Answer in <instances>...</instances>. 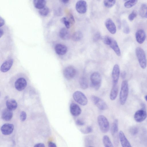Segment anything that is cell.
I'll return each instance as SVG.
<instances>
[{
  "mask_svg": "<svg viewBox=\"0 0 147 147\" xmlns=\"http://www.w3.org/2000/svg\"><path fill=\"white\" fill-rule=\"evenodd\" d=\"M128 86L127 82L123 80L122 82L119 94V101L121 105H124L127 99L128 94Z\"/></svg>",
  "mask_w": 147,
  "mask_h": 147,
  "instance_id": "1",
  "label": "cell"
},
{
  "mask_svg": "<svg viewBox=\"0 0 147 147\" xmlns=\"http://www.w3.org/2000/svg\"><path fill=\"white\" fill-rule=\"evenodd\" d=\"M136 54L141 67L145 69L146 67L147 61L144 51L142 48L138 47L136 49Z\"/></svg>",
  "mask_w": 147,
  "mask_h": 147,
  "instance_id": "2",
  "label": "cell"
},
{
  "mask_svg": "<svg viewBox=\"0 0 147 147\" xmlns=\"http://www.w3.org/2000/svg\"><path fill=\"white\" fill-rule=\"evenodd\" d=\"M97 122L100 129L104 133H107L109 129V124L107 119L104 115H99L97 118Z\"/></svg>",
  "mask_w": 147,
  "mask_h": 147,
  "instance_id": "3",
  "label": "cell"
},
{
  "mask_svg": "<svg viewBox=\"0 0 147 147\" xmlns=\"http://www.w3.org/2000/svg\"><path fill=\"white\" fill-rule=\"evenodd\" d=\"M90 80L92 87L96 90H98L100 87L102 83L100 74L98 72H94L91 74Z\"/></svg>",
  "mask_w": 147,
  "mask_h": 147,
  "instance_id": "4",
  "label": "cell"
},
{
  "mask_svg": "<svg viewBox=\"0 0 147 147\" xmlns=\"http://www.w3.org/2000/svg\"><path fill=\"white\" fill-rule=\"evenodd\" d=\"M73 97L76 102L82 105L85 106L88 103V100L87 97L80 91L75 92L73 94Z\"/></svg>",
  "mask_w": 147,
  "mask_h": 147,
  "instance_id": "5",
  "label": "cell"
},
{
  "mask_svg": "<svg viewBox=\"0 0 147 147\" xmlns=\"http://www.w3.org/2000/svg\"><path fill=\"white\" fill-rule=\"evenodd\" d=\"M118 130V121L115 119L113 122L111 128V134L115 146H117L119 144Z\"/></svg>",
  "mask_w": 147,
  "mask_h": 147,
  "instance_id": "6",
  "label": "cell"
},
{
  "mask_svg": "<svg viewBox=\"0 0 147 147\" xmlns=\"http://www.w3.org/2000/svg\"><path fill=\"white\" fill-rule=\"evenodd\" d=\"M91 99L94 105L101 110H105L108 109L107 103L99 97L94 95L91 96Z\"/></svg>",
  "mask_w": 147,
  "mask_h": 147,
  "instance_id": "7",
  "label": "cell"
},
{
  "mask_svg": "<svg viewBox=\"0 0 147 147\" xmlns=\"http://www.w3.org/2000/svg\"><path fill=\"white\" fill-rule=\"evenodd\" d=\"M76 74V71L75 68L71 66L66 67L63 71L64 76L66 79L70 80L73 78Z\"/></svg>",
  "mask_w": 147,
  "mask_h": 147,
  "instance_id": "8",
  "label": "cell"
},
{
  "mask_svg": "<svg viewBox=\"0 0 147 147\" xmlns=\"http://www.w3.org/2000/svg\"><path fill=\"white\" fill-rule=\"evenodd\" d=\"M147 114L146 110L144 108L137 111L135 113L134 118L138 122H141L144 121L147 117Z\"/></svg>",
  "mask_w": 147,
  "mask_h": 147,
  "instance_id": "9",
  "label": "cell"
},
{
  "mask_svg": "<svg viewBox=\"0 0 147 147\" xmlns=\"http://www.w3.org/2000/svg\"><path fill=\"white\" fill-rule=\"evenodd\" d=\"M76 8L77 11L80 14L86 13L87 9V4L86 2L84 0H80L76 3Z\"/></svg>",
  "mask_w": 147,
  "mask_h": 147,
  "instance_id": "10",
  "label": "cell"
},
{
  "mask_svg": "<svg viewBox=\"0 0 147 147\" xmlns=\"http://www.w3.org/2000/svg\"><path fill=\"white\" fill-rule=\"evenodd\" d=\"M120 73L119 66L117 64H115L113 66L112 73V78L113 84H117Z\"/></svg>",
  "mask_w": 147,
  "mask_h": 147,
  "instance_id": "11",
  "label": "cell"
},
{
  "mask_svg": "<svg viewBox=\"0 0 147 147\" xmlns=\"http://www.w3.org/2000/svg\"><path fill=\"white\" fill-rule=\"evenodd\" d=\"M105 26L110 32L112 34H115L116 32V27L115 24L110 18L106 20L105 22Z\"/></svg>",
  "mask_w": 147,
  "mask_h": 147,
  "instance_id": "12",
  "label": "cell"
},
{
  "mask_svg": "<svg viewBox=\"0 0 147 147\" xmlns=\"http://www.w3.org/2000/svg\"><path fill=\"white\" fill-rule=\"evenodd\" d=\"M26 86V81L23 78H18L15 83L16 88L19 91H22L24 89Z\"/></svg>",
  "mask_w": 147,
  "mask_h": 147,
  "instance_id": "13",
  "label": "cell"
},
{
  "mask_svg": "<svg viewBox=\"0 0 147 147\" xmlns=\"http://www.w3.org/2000/svg\"><path fill=\"white\" fill-rule=\"evenodd\" d=\"M146 37V34L145 31L142 29L138 30L135 34L136 40L140 44H142L144 42Z\"/></svg>",
  "mask_w": 147,
  "mask_h": 147,
  "instance_id": "14",
  "label": "cell"
},
{
  "mask_svg": "<svg viewBox=\"0 0 147 147\" xmlns=\"http://www.w3.org/2000/svg\"><path fill=\"white\" fill-rule=\"evenodd\" d=\"M14 126L10 123H6L3 124L1 127V129L2 133L4 135H9L13 132Z\"/></svg>",
  "mask_w": 147,
  "mask_h": 147,
  "instance_id": "15",
  "label": "cell"
},
{
  "mask_svg": "<svg viewBox=\"0 0 147 147\" xmlns=\"http://www.w3.org/2000/svg\"><path fill=\"white\" fill-rule=\"evenodd\" d=\"M119 137L122 147H132L124 134L121 131L119 132Z\"/></svg>",
  "mask_w": 147,
  "mask_h": 147,
  "instance_id": "16",
  "label": "cell"
},
{
  "mask_svg": "<svg viewBox=\"0 0 147 147\" xmlns=\"http://www.w3.org/2000/svg\"><path fill=\"white\" fill-rule=\"evenodd\" d=\"M70 111L72 115L76 117L80 114L82 110L77 104L74 103H72L70 106Z\"/></svg>",
  "mask_w": 147,
  "mask_h": 147,
  "instance_id": "17",
  "label": "cell"
},
{
  "mask_svg": "<svg viewBox=\"0 0 147 147\" xmlns=\"http://www.w3.org/2000/svg\"><path fill=\"white\" fill-rule=\"evenodd\" d=\"M55 50L57 54L59 55H62L66 53L67 49L65 45L61 44H58L55 45Z\"/></svg>",
  "mask_w": 147,
  "mask_h": 147,
  "instance_id": "18",
  "label": "cell"
},
{
  "mask_svg": "<svg viewBox=\"0 0 147 147\" xmlns=\"http://www.w3.org/2000/svg\"><path fill=\"white\" fill-rule=\"evenodd\" d=\"M13 63L12 59H8L4 62L0 67L1 71L3 72L8 71L11 68Z\"/></svg>",
  "mask_w": 147,
  "mask_h": 147,
  "instance_id": "19",
  "label": "cell"
},
{
  "mask_svg": "<svg viewBox=\"0 0 147 147\" xmlns=\"http://www.w3.org/2000/svg\"><path fill=\"white\" fill-rule=\"evenodd\" d=\"M13 115L12 111L6 108L3 109L2 112L1 117L4 120L9 121L12 118Z\"/></svg>",
  "mask_w": 147,
  "mask_h": 147,
  "instance_id": "20",
  "label": "cell"
},
{
  "mask_svg": "<svg viewBox=\"0 0 147 147\" xmlns=\"http://www.w3.org/2000/svg\"><path fill=\"white\" fill-rule=\"evenodd\" d=\"M113 50L116 54L118 56L121 55L120 50L117 41L113 38H112L110 43L109 45Z\"/></svg>",
  "mask_w": 147,
  "mask_h": 147,
  "instance_id": "21",
  "label": "cell"
},
{
  "mask_svg": "<svg viewBox=\"0 0 147 147\" xmlns=\"http://www.w3.org/2000/svg\"><path fill=\"white\" fill-rule=\"evenodd\" d=\"M118 88L117 84H113L110 94V98L111 100L115 99L118 94Z\"/></svg>",
  "mask_w": 147,
  "mask_h": 147,
  "instance_id": "22",
  "label": "cell"
},
{
  "mask_svg": "<svg viewBox=\"0 0 147 147\" xmlns=\"http://www.w3.org/2000/svg\"><path fill=\"white\" fill-rule=\"evenodd\" d=\"M6 105L7 109L12 111L16 109L18 107V104L15 100L10 99L6 101Z\"/></svg>",
  "mask_w": 147,
  "mask_h": 147,
  "instance_id": "23",
  "label": "cell"
},
{
  "mask_svg": "<svg viewBox=\"0 0 147 147\" xmlns=\"http://www.w3.org/2000/svg\"><path fill=\"white\" fill-rule=\"evenodd\" d=\"M66 28H61L59 32V36L63 40H67L69 38L70 33Z\"/></svg>",
  "mask_w": 147,
  "mask_h": 147,
  "instance_id": "24",
  "label": "cell"
},
{
  "mask_svg": "<svg viewBox=\"0 0 147 147\" xmlns=\"http://www.w3.org/2000/svg\"><path fill=\"white\" fill-rule=\"evenodd\" d=\"M140 16L142 18H147V4H142L139 11Z\"/></svg>",
  "mask_w": 147,
  "mask_h": 147,
  "instance_id": "25",
  "label": "cell"
},
{
  "mask_svg": "<svg viewBox=\"0 0 147 147\" xmlns=\"http://www.w3.org/2000/svg\"><path fill=\"white\" fill-rule=\"evenodd\" d=\"M33 3L35 8L40 9L45 7L46 1L45 0H34Z\"/></svg>",
  "mask_w": 147,
  "mask_h": 147,
  "instance_id": "26",
  "label": "cell"
},
{
  "mask_svg": "<svg viewBox=\"0 0 147 147\" xmlns=\"http://www.w3.org/2000/svg\"><path fill=\"white\" fill-rule=\"evenodd\" d=\"M83 37V35L80 31H78L74 32L72 34V40L75 41H78L81 40Z\"/></svg>",
  "mask_w": 147,
  "mask_h": 147,
  "instance_id": "27",
  "label": "cell"
},
{
  "mask_svg": "<svg viewBox=\"0 0 147 147\" xmlns=\"http://www.w3.org/2000/svg\"><path fill=\"white\" fill-rule=\"evenodd\" d=\"M79 83L81 88L84 90L88 87V82L86 78L84 77H81L79 80Z\"/></svg>",
  "mask_w": 147,
  "mask_h": 147,
  "instance_id": "28",
  "label": "cell"
},
{
  "mask_svg": "<svg viewBox=\"0 0 147 147\" xmlns=\"http://www.w3.org/2000/svg\"><path fill=\"white\" fill-rule=\"evenodd\" d=\"M102 141L105 147H114L109 137L106 135L104 136Z\"/></svg>",
  "mask_w": 147,
  "mask_h": 147,
  "instance_id": "29",
  "label": "cell"
},
{
  "mask_svg": "<svg viewBox=\"0 0 147 147\" xmlns=\"http://www.w3.org/2000/svg\"><path fill=\"white\" fill-rule=\"evenodd\" d=\"M138 1L136 0H127L124 3V6L127 8H130L135 5Z\"/></svg>",
  "mask_w": 147,
  "mask_h": 147,
  "instance_id": "30",
  "label": "cell"
},
{
  "mask_svg": "<svg viewBox=\"0 0 147 147\" xmlns=\"http://www.w3.org/2000/svg\"><path fill=\"white\" fill-rule=\"evenodd\" d=\"M122 24L123 32L125 34H128L130 32V31L127 21L125 20H123L122 22Z\"/></svg>",
  "mask_w": 147,
  "mask_h": 147,
  "instance_id": "31",
  "label": "cell"
},
{
  "mask_svg": "<svg viewBox=\"0 0 147 147\" xmlns=\"http://www.w3.org/2000/svg\"><path fill=\"white\" fill-rule=\"evenodd\" d=\"M49 12V8L47 7L40 9L39 11V13L41 16H47Z\"/></svg>",
  "mask_w": 147,
  "mask_h": 147,
  "instance_id": "32",
  "label": "cell"
},
{
  "mask_svg": "<svg viewBox=\"0 0 147 147\" xmlns=\"http://www.w3.org/2000/svg\"><path fill=\"white\" fill-rule=\"evenodd\" d=\"M116 3L115 0H104L103 3L106 7L109 8L113 6Z\"/></svg>",
  "mask_w": 147,
  "mask_h": 147,
  "instance_id": "33",
  "label": "cell"
},
{
  "mask_svg": "<svg viewBox=\"0 0 147 147\" xmlns=\"http://www.w3.org/2000/svg\"><path fill=\"white\" fill-rule=\"evenodd\" d=\"M61 21L65 25L66 28L69 29L70 28V23L67 18L64 17L62 18Z\"/></svg>",
  "mask_w": 147,
  "mask_h": 147,
  "instance_id": "34",
  "label": "cell"
},
{
  "mask_svg": "<svg viewBox=\"0 0 147 147\" xmlns=\"http://www.w3.org/2000/svg\"><path fill=\"white\" fill-rule=\"evenodd\" d=\"M137 13L136 11H133L128 16V19L130 21H133L137 16Z\"/></svg>",
  "mask_w": 147,
  "mask_h": 147,
  "instance_id": "35",
  "label": "cell"
},
{
  "mask_svg": "<svg viewBox=\"0 0 147 147\" xmlns=\"http://www.w3.org/2000/svg\"><path fill=\"white\" fill-rule=\"evenodd\" d=\"M112 38L109 36H105L103 38V41L105 44L109 45L110 43Z\"/></svg>",
  "mask_w": 147,
  "mask_h": 147,
  "instance_id": "36",
  "label": "cell"
},
{
  "mask_svg": "<svg viewBox=\"0 0 147 147\" xmlns=\"http://www.w3.org/2000/svg\"><path fill=\"white\" fill-rule=\"evenodd\" d=\"M129 132L133 135H136L138 132V129L136 127H132L130 128Z\"/></svg>",
  "mask_w": 147,
  "mask_h": 147,
  "instance_id": "37",
  "label": "cell"
},
{
  "mask_svg": "<svg viewBox=\"0 0 147 147\" xmlns=\"http://www.w3.org/2000/svg\"><path fill=\"white\" fill-rule=\"evenodd\" d=\"M101 38V35L99 32H96L93 37V40L94 42H97Z\"/></svg>",
  "mask_w": 147,
  "mask_h": 147,
  "instance_id": "38",
  "label": "cell"
},
{
  "mask_svg": "<svg viewBox=\"0 0 147 147\" xmlns=\"http://www.w3.org/2000/svg\"><path fill=\"white\" fill-rule=\"evenodd\" d=\"M27 117L26 114L24 111H22L20 113V119L22 121H24L26 119Z\"/></svg>",
  "mask_w": 147,
  "mask_h": 147,
  "instance_id": "39",
  "label": "cell"
},
{
  "mask_svg": "<svg viewBox=\"0 0 147 147\" xmlns=\"http://www.w3.org/2000/svg\"><path fill=\"white\" fill-rule=\"evenodd\" d=\"M68 18V19L69 21L71 24H74L75 20L73 15L71 13L69 14Z\"/></svg>",
  "mask_w": 147,
  "mask_h": 147,
  "instance_id": "40",
  "label": "cell"
},
{
  "mask_svg": "<svg viewBox=\"0 0 147 147\" xmlns=\"http://www.w3.org/2000/svg\"><path fill=\"white\" fill-rule=\"evenodd\" d=\"M92 131V129L91 126H88L86 129L83 131H82V132L85 134H88L91 133Z\"/></svg>",
  "mask_w": 147,
  "mask_h": 147,
  "instance_id": "41",
  "label": "cell"
},
{
  "mask_svg": "<svg viewBox=\"0 0 147 147\" xmlns=\"http://www.w3.org/2000/svg\"><path fill=\"white\" fill-rule=\"evenodd\" d=\"M76 124L78 126H83L84 125V123L80 119H78L76 121Z\"/></svg>",
  "mask_w": 147,
  "mask_h": 147,
  "instance_id": "42",
  "label": "cell"
},
{
  "mask_svg": "<svg viewBox=\"0 0 147 147\" xmlns=\"http://www.w3.org/2000/svg\"><path fill=\"white\" fill-rule=\"evenodd\" d=\"M5 23V21L4 19L1 16L0 17V27L3 26Z\"/></svg>",
  "mask_w": 147,
  "mask_h": 147,
  "instance_id": "43",
  "label": "cell"
},
{
  "mask_svg": "<svg viewBox=\"0 0 147 147\" xmlns=\"http://www.w3.org/2000/svg\"><path fill=\"white\" fill-rule=\"evenodd\" d=\"M48 147H57V146L55 143L50 142L48 143Z\"/></svg>",
  "mask_w": 147,
  "mask_h": 147,
  "instance_id": "44",
  "label": "cell"
},
{
  "mask_svg": "<svg viewBox=\"0 0 147 147\" xmlns=\"http://www.w3.org/2000/svg\"><path fill=\"white\" fill-rule=\"evenodd\" d=\"M34 147H45V145L42 143H39L36 144Z\"/></svg>",
  "mask_w": 147,
  "mask_h": 147,
  "instance_id": "45",
  "label": "cell"
},
{
  "mask_svg": "<svg viewBox=\"0 0 147 147\" xmlns=\"http://www.w3.org/2000/svg\"><path fill=\"white\" fill-rule=\"evenodd\" d=\"M126 73L125 71H123L121 74V76L122 79H124L125 77Z\"/></svg>",
  "mask_w": 147,
  "mask_h": 147,
  "instance_id": "46",
  "label": "cell"
},
{
  "mask_svg": "<svg viewBox=\"0 0 147 147\" xmlns=\"http://www.w3.org/2000/svg\"><path fill=\"white\" fill-rule=\"evenodd\" d=\"M4 33V32L2 29L1 28L0 29V37L1 38L3 36Z\"/></svg>",
  "mask_w": 147,
  "mask_h": 147,
  "instance_id": "47",
  "label": "cell"
},
{
  "mask_svg": "<svg viewBox=\"0 0 147 147\" xmlns=\"http://www.w3.org/2000/svg\"><path fill=\"white\" fill-rule=\"evenodd\" d=\"M61 2L64 4H67L69 1V0H61Z\"/></svg>",
  "mask_w": 147,
  "mask_h": 147,
  "instance_id": "48",
  "label": "cell"
},
{
  "mask_svg": "<svg viewBox=\"0 0 147 147\" xmlns=\"http://www.w3.org/2000/svg\"><path fill=\"white\" fill-rule=\"evenodd\" d=\"M144 98L146 101L147 102V95H146L145 96Z\"/></svg>",
  "mask_w": 147,
  "mask_h": 147,
  "instance_id": "49",
  "label": "cell"
},
{
  "mask_svg": "<svg viewBox=\"0 0 147 147\" xmlns=\"http://www.w3.org/2000/svg\"><path fill=\"white\" fill-rule=\"evenodd\" d=\"M89 147H93L92 146H89Z\"/></svg>",
  "mask_w": 147,
  "mask_h": 147,
  "instance_id": "50",
  "label": "cell"
}]
</instances>
